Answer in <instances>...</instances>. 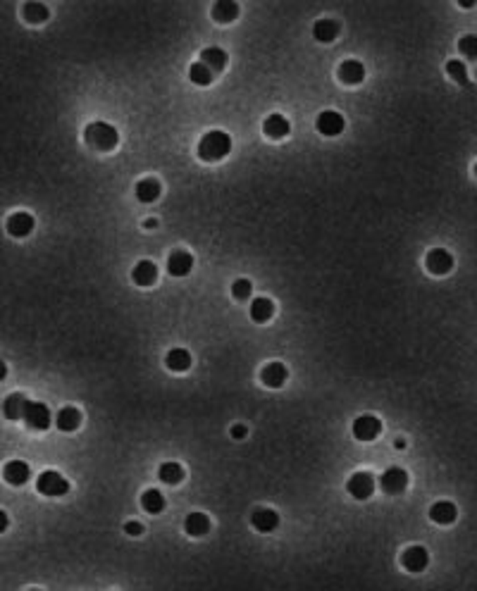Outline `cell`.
Masks as SVG:
<instances>
[{
  "instance_id": "cell-12",
  "label": "cell",
  "mask_w": 477,
  "mask_h": 591,
  "mask_svg": "<svg viewBox=\"0 0 477 591\" xmlns=\"http://www.w3.org/2000/svg\"><path fill=\"white\" fill-rule=\"evenodd\" d=\"M251 525H253V529L260 531V534H270V531H275L280 527V515L272 508H255L253 513H251Z\"/></svg>"
},
{
  "instance_id": "cell-36",
  "label": "cell",
  "mask_w": 477,
  "mask_h": 591,
  "mask_svg": "<svg viewBox=\"0 0 477 591\" xmlns=\"http://www.w3.org/2000/svg\"><path fill=\"white\" fill-rule=\"evenodd\" d=\"M125 531L129 536H141L143 534V525L136 522V520H129V522H125Z\"/></svg>"
},
{
  "instance_id": "cell-15",
  "label": "cell",
  "mask_w": 477,
  "mask_h": 591,
  "mask_svg": "<svg viewBox=\"0 0 477 591\" xmlns=\"http://www.w3.org/2000/svg\"><path fill=\"white\" fill-rule=\"evenodd\" d=\"M262 131H265V136L272 138V141H280V138L289 136L291 125H289L287 117L280 115V112H275V115H267V120L262 122Z\"/></svg>"
},
{
  "instance_id": "cell-26",
  "label": "cell",
  "mask_w": 477,
  "mask_h": 591,
  "mask_svg": "<svg viewBox=\"0 0 477 591\" xmlns=\"http://www.w3.org/2000/svg\"><path fill=\"white\" fill-rule=\"evenodd\" d=\"M165 365H168L170 372H186L191 367V353L186 348H172L165 356Z\"/></svg>"
},
{
  "instance_id": "cell-24",
  "label": "cell",
  "mask_w": 477,
  "mask_h": 591,
  "mask_svg": "<svg viewBox=\"0 0 477 591\" xmlns=\"http://www.w3.org/2000/svg\"><path fill=\"white\" fill-rule=\"evenodd\" d=\"M239 17V3L237 0H217L213 5V19L219 21V24H229Z\"/></svg>"
},
{
  "instance_id": "cell-22",
  "label": "cell",
  "mask_w": 477,
  "mask_h": 591,
  "mask_svg": "<svg viewBox=\"0 0 477 591\" xmlns=\"http://www.w3.org/2000/svg\"><path fill=\"white\" fill-rule=\"evenodd\" d=\"M227 60H229V57H227V53H224L222 48L210 46V48H203L201 60H198V62H203L213 74H215V72H219V69L227 67Z\"/></svg>"
},
{
  "instance_id": "cell-38",
  "label": "cell",
  "mask_w": 477,
  "mask_h": 591,
  "mask_svg": "<svg viewBox=\"0 0 477 591\" xmlns=\"http://www.w3.org/2000/svg\"><path fill=\"white\" fill-rule=\"evenodd\" d=\"M10 527V518H8V513H5V510H0V534H3L5 529Z\"/></svg>"
},
{
  "instance_id": "cell-21",
  "label": "cell",
  "mask_w": 477,
  "mask_h": 591,
  "mask_svg": "<svg viewBox=\"0 0 477 591\" xmlns=\"http://www.w3.org/2000/svg\"><path fill=\"white\" fill-rule=\"evenodd\" d=\"M339 31H341V26L336 19H318L313 24V39L318 43H332V41H336Z\"/></svg>"
},
{
  "instance_id": "cell-1",
  "label": "cell",
  "mask_w": 477,
  "mask_h": 591,
  "mask_svg": "<svg viewBox=\"0 0 477 591\" xmlns=\"http://www.w3.org/2000/svg\"><path fill=\"white\" fill-rule=\"evenodd\" d=\"M196 153L203 163H219V160H224L232 153V138H229V134L222 131V129H213V131L201 136Z\"/></svg>"
},
{
  "instance_id": "cell-33",
  "label": "cell",
  "mask_w": 477,
  "mask_h": 591,
  "mask_svg": "<svg viewBox=\"0 0 477 591\" xmlns=\"http://www.w3.org/2000/svg\"><path fill=\"white\" fill-rule=\"evenodd\" d=\"M447 74L453 79V82H458L460 86H468L470 84L468 69H465V64L460 60H449L447 62Z\"/></svg>"
},
{
  "instance_id": "cell-31",
  "label": "cell",
  "mask_w": 477,
  "mask_h": 591,
  "mask_svg": "<svg viewBox=\"0 0 477 591\" xmlns=\"http://www.w3.org/2000/svg\"><path fill=\"white\" fill-rule=\"evenodd\" d=\"M141 508L146 510L148 515H158L165 510V496L158 491V489H148V491H143L141 496Z\"/></svg>"
},
{
  "instance_id": "cell-19",
  "label": "cell",
  "mask_w": 477,
  "mask_h": 591,
  "mask_svg": "<svg viewBox=\"0 0 477 591\" xmlns=\"http://www.w3.org/2000/svg\"><path fill=\"white\" fill-rule=\"evenodd\" d=\"M336 74H339V82L341 84L356 86V84H361L363 79H366V67H363V62H358V60H346V62L339 64Z\"/></svg>"
},
{
  "instance_id": "cell-18",
  "label": "cell",
  "mask_w": 477,
  "mask_h": 591,
  "mask_svg": "<svg viewBox=\"0 0 477 591\" xmlns=\"http://www.w3.org/2000/svg\"><path fill=\"white\" fill-rule=\"evenodd\" d=\"M160 193H163V186H160L158 179H153V176H146V179H141L136 186H134V196H136L138 203H155L160 198Z\"/></svg>"
},
{
  "instance_id": "cell-29",
  "label": "cell",
  "mask_w": 477,
  "mask_h": 591,
  "mask_svg": "<svg viewBox=\"0 0 477 591\" xmlns=\"http://www.w3.org/2000/svg\"><path fill=\"white\" fill-rule=\"evenodd\" d=\"M24 408H26V396L24 394H10L3 403V412L8 420H22L24 417Z\"/></svg>"
},
{
  "instance_id": "cell-6",
  "label": "cell",
  "mask_w": 477,
  "mask_h": 591,
  "mask_svg": "<svg viewBox=\"0 0 477 591\" xmlns=\"http://www.w3.org/2000/svg\"><path fill=\"white\" fill-rule=\"evenodd\" d=\"M351 432L358 442H372L382 432V420H377L375 415H358L351 424Z\"/></svg>"
},
{
  "instance_id": "cell-30",
  "label": "cell",
  "mask_w": 477,
  "mask_h": 591,
  "mask_svg": "<svg viewBox=\"0 0 477 591\" xmlns=\"http://www.w3.org/2000/svg\"><path fill=\"white\" fill-rule=\"evenodd\" d=\"M158 477H160V482L174 487V484H179V482L184 480V467H181L179 463H172V460H170V463H163L158 467Z\"/></svg>"
},
{
  "instance_id": "cell-3",
  "label": "cell",
  "mask_w": 477,
  "mask_h": 591,
  "mask_svg": "<svg viewBox=\"0 0 477 591\" xmlns=\"http://www.w3.org/2000/svg\"><path fill=\"white\" fill-rule=\"evenodd\" d=\"M22 420L26 422V427L34 429V432H46V429H51V424H53L51 408L41 401H26Z\"/></svg>"
},
{
  "instance_id": "cell-27",
  "label": "cell",
  "mask_w": 477,
  "mask_h": 591,
  "mask_svg": "<svg viewBox=\"0 0 477 591\" xmlns=\"http://www.w3.org/2000/svg\"><path fill=\"white\" fill-rule=\"evenodd\" d=\"M208 529H210V520H208V515L206 513H191V515H186V520H184V531L189 536H203V534H208Z\"/></svg>"
},
{
  "instance_id": "cell-20",
  "label": "cell",
  "mask_w": 477,
  "mask_h": 591,
  "mask_svg": "<svg viewBox=\"0 0 477 591\" xmlns=\"http://www.w3.org/2000/svg\"><path fill=\"white\" fill-rule=\"evenodd\" d=\"M53 422L57 424V429L60 432H74V429H79V424H82V410L79 408H62V410H57V415L53 417Z\"/></svg>"
},
{
  "instance_id": "cell-28",
  "label": "cell",
  "mask_w": 477,
  "mask_h": 591,
  "mask_svg": "<svg viewBox=\"0 0 477 591\" xmlns=\"http://www.w3.org/2000/svg\"><path fill=\"white\" fill-rule=\"evenodd\" d=\"M22 15L29 24H44L51 17V10H48V5L39 3V0H29V3H24Z\"/></svg>"
},
{
  "instance_id": "cell-9",
  "label": "cell",
  "mask_w": 477,
  "mask_h": 591,
  "mask_svg": "<svg viewBox=\"0 0 477 591\" xmlns=\"http://www.w3.org/2000/svg\"><path fill=\"white\" fill-rule=\"evenodd\" d=\"M344 115H339L336 110H323L315 120V129H318L323 136H339L344 131Z\"/></svg>"
},
{
  "instance_id": "cell-23",
  "label": "cell",
  "mask_w": 477,
  "mask_h": 591,
  "mask_svg": "<svg viewBox=\"0 0 477 591\" xmlns=\"http://www.w3.org/2000/svg\"><path fill=\"white\" fill-rule=\"evenodd\" d=\"M249 313H251V320L253 322H267V320H272V315H275V303H272L270 298H265V296H258V298L251 300Z\"/></svg>"
},
{
  "instance_id": "cell-25",
  "label": "cell",
  "mask_w": 477,
  "mask_h": 591,
  "mask_svg": "<svg viewBox=\"0 0 477 591\" xmlns=\"http://www.w3.org/2000/svg\"><path fill=\"white\" fill-rule=\"evenodd\" d=\"M458 518V510L451 501H439L430 508V520L437 525H451Z\"/></svg>"
},
{
  "instance_id": "cell-16",
  "label": "cell",
  "mask_w": 477,
  "mask_h": 591,
  "mask_svg": "<svg viewBox=\"0 0 477 591\" xmlns=\"http://www.w3.org/2000/svg\"><path fill=\"white\" fill-rule=\"evenodd\" d=\"M194 267V255L186 251H172L168 257V272L170 277H186Z\"/></svg>"
},
{
  "instance_id": "cell-40",
  "label": "cell",
  "mask_w": 477,
  "mask_h": 591,
  "mask_svg": "<svg viewBox=\"0 0 477 591\" xmlns=\"http://www.w3.org/2000/svg\"><path fill=\"white\" fill-rule=\"evenodd\" d=\"M143 227H146V229H155V227H158V219H146V222H143Z\"/></svg>"
},
{
  "instance_id": "cell-2",
  "label": "cell",
  "mask_w": 477,
  "mask_h": 591,
  "mask_svg": "<svg viewBox=\"0 0 477 591\" xmlns=\"http://www.w3.org/2000/svg\"><path fill=\"white\" fill-rule=\"evenodd\" d=\"M84 141H87V146L93 150H112L120 143V134H117V129L108 125V122H91V125L84 129Z\"/></svg>"
},
{
  "instance_id": "cell-37",
  "label": "cell",
  "mask_w": 477,
  "mask_h": 591,
  "mask_svg": "<svg viewBox=\"0 0 477 591\" xmlns=\"http://www.w3.org/2000/svg\"><path fill=\"white\" fill-rule=\"evenodd\" d=\"M246 434H249V427H246V424H234V427H232V437L234 439H244Z\"/></svg>"
},
{
  "instance_id": "cell-14",
  "label": "cell",
  "mask_w": 477,
  "mask_h": 591,
  "mask_svg": "<svg viewBox=\"0 0 477 591\" xmlns=\"http://www.w3.org/2000/svg\"><path fill=\"white\" fill-rule=\"evenodd\" d=\"M289 372H287V365L284 363H267L265 367L260 370V381L265 386H270V389H280V386H284V381H287Z\"/></svg>"
},
{
  "instance_id": "cell-41",
  "label": "cell",
  "mask_w": 477,
  "mask_h": 591,
  "mask_svg": "<svg viewBox=\"0 0 477 591\" xmlns=\"http://www.w3.org/2000/svg\"><path fill=\"white\" fill-rule=\"evenodd\" d=\"M394 446H396V448H406V442H404V439H396Z\"/></svg>"
},
{
  "instance_id": "cell-13",
  "label": "cell",
  "mask_w": 477,
  "mask_h": 591,
  "mask_svg": "<svg viewBox=\"0 0 477 591\" xmlns=\"http://www.w3.org/2000/svg\"><path fill=\"white\" fill-rule=\"evenodd\" d=\"M29 477H31V467L24 460H10L3 467V480L10 487H24L29 482Z\"/></svg>"
},
{
  "instance_id": "cell-17",
  "label": "cell",
  "mask_w": 477,
  "mask_h": 591,
  "mask_svg": "<svg viewBox=\"0 0 477 591\" xmlns=\"http://www.w3.org/2000/svg\"><path fill=\"white\" fill-rule=\"evenodd\" d=\"M132 279L138 287H153L158 282V265L153 260H138L132 270Z\"/></svg>"
},
{
  "instance_id": "cell-39",
  "label": "cell",
  "mask_w": 477,
  "mask_h": 591,
  "mask_svg": "<svg viewBox=\"0 0 477 591\" xmlns=\"http://www.w3.org/2000/svg\"><path fill=\"white\" fill-rule=\"evenodd\" d=\"M5 377H8V363H5V360H0V381H3Z\"/></svg>"
},
{
  "instance_id": "cell-32",
  "label": "cell",
  "mask_w": 477,
  "mask_h": 591,
  "mask_svg": "<svg viewBox=\"0 0 477 591\" xmlns=\"http://www.w3.org/2000/svg\"><path fill=\"white\" fill-rule=\"evenodd\" d=\"M189 79H191V84H196V86H210L215 77H213V72L203 62H194L189 67Z\"/></svg>"
},
{
  "instance_id": "cell-11",
  "label": "cell",
  "mask_w": 477,
  "mask_h": 591,
  "mask_svg": "<svg viewBox=\"0 0 477 591\" xmlns=\"http://www.w3.org/2000/svg\"><path fill=\"white\" fill-rule=\"evenodd\" d=\"M401 565L408 572H422L430 565V553H427L425 546H408L401 553Z\"/></svg>"
},
{
  "instance_id": "cell-10",
  "label": "cell",
  "mask_w": 477,
  "mask_h": 591,
  "mask_svg": "<svg viewBox=\"0 0 477 591\" xmlns=\"http://www.w3.org/2000/svg\"><path fill=\"white\" fill-rule=\"evenodd\" d=\"M379 487L387 493H401L408 487V472L404 467H387L379 477Z\"/></svg>"
},
{
  "instance_id": "cell-35",
  "label": "cell",
  "mask_w": 477,
  "mask_h": 591,
  "mask_svg": "<svg viewBox=\"0 0 477 591\" xmlns=\"http://www.w3.org/2000/svg\"><path fill=\"white\" fill-rule=\"evenodd\" d=\"M458 51L463 53V55L468 57V60H475V57H477V36H475V34L463 36V39H460V43H458Z\"/></svg>"
},
{
  "instance_id": "cell-8",
  "label": "cell",
  "mask_w": 477,
  "mask_h": 591,
  "mask_svg": "<svg viewBox=\"0 0 477 591\" xmlns=\"http://www.w3.org/2000/svg\"><path fill=\"white\" fill-rule=\"evenodd\" d=\"M425 267L430 270V275L444 277L453 270V255L447 248H432L425 257Z\"/></svg>"
},
{
  "instance_id": "cell-4",
  "label": "cell",
  "mask_w": 477,
  "mask_h": 591,
  "mask_svg": "<svg viewBox=\"0 0 477 591\" xmlns=\"http://www.w3.org/2000/svg\"><path fill=\"white\" fill-rule=\"evenodd\" d=\"M36 489H39V493H44V496L57 498V496H65L69 491V482L60 475V472L44 470L39 475V480H36Z\"/></svg>"
},
{
  "instance_id": "cell-34",
  "label": "cell",
  "mask_w": 477,
  "mask_h": 591,
  "mask_svg": "<svg viewBox=\"0 0 477 591\" xmlns=\"http://www.w3.org/2000/svg\"><path fill=\"white\" fill-rule=\"evenodd\" d=\"M251 293H253V284H251V279H237V282L232 284V296L237 300H249Z\"/></svg>"
},
{
  "instance_id": "cell-5",
  "label": "cell",
  "mask_w": 477,
  "mask_h": 591,
  "mask_svg": "<svg viewBox=\"0 0 477 591\" xmlns=\"http://www.w3.org/2000/svg\"><path fill=\"white\" fill-rule=\"evenodd\" d=\"M346 491L351 493L356 501H368L375 493V477L370 472H356V475L348 477Z\"/></svg>"
},
{
  "instance_id": "cell-7",
  "label": "cell",
  "mask_w": 477,
  "mask_h": 591,
  "mask_svg": "<svg viewBox=\"0 0 477 591\" xmlns=\"http://www.w3.org/2000/svg\"><path fill=\"white\" fill-rule=\"evenodd\" d=\"M34 227H36L34 215L24 212V210L12 212L8 217V222H5V229H8V234L12 236V239H26V236L34 232Z\"/></svg>"
}]
</instances>
